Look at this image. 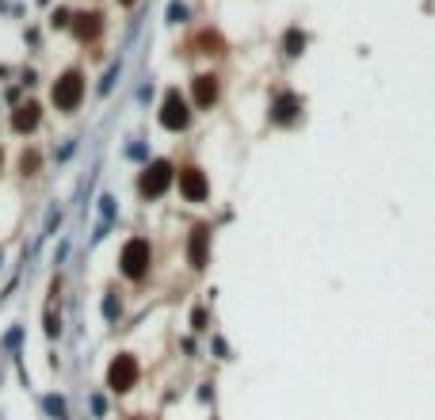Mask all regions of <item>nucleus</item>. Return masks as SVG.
<instances>
[{"label": "nucleus", "mask_w": 435, "mask_h": 420, "mask_svg": "<svg viewBox=\"0 0 435 420\" xmlns=\"http://www.w3.org/2000/svg\"><path fill=\"white\" fill-rule=\"evenodd\" d=\"M149 260H153L149 241H145V237H134V241H126V249H122L119 268H122V275H126V279H141V275L149 271Z\"/></svg>", "instance_id": "f257e3e1"}, {"label": "nucleus", "mask_w": 435, "mask_h": 420, "mask_svg": "<svg viewBox=\"0 0 435 420\" xmlns=\"http://www.w3.org/2000/svg\"><path fill=\"white\" fill-rule=\"evenodd\" d=\"M81 99H84V76L73 69L54 84V107H58V111H76Z\"/></svg>", "instance_id": "f03ea898"}, {"label": "nucleus", "mask_w": 435, "mask_h": 420, "mask_svg": "<svg viewBox=\"0 0 435 420\" xmlns=\"http://www.w3.org/2000/svg\"><path fill=\"white\" fill-rule=\"evenodd\" d=\"M134 382H138V359L134 356H115V363L107 367V386L115 394H126V390H134Z\"/></svg>", "instance_id": "7ed1b4c3"}, {"label": "nucleus", "mask_w": 435, "mask_h": 420, "mask_svg": "<svg viewBox=\"0 0 435 420\" xmlns=\"http://www.w3.org/2000/svg\"><path fill=\"white\" fill-rule=\"evenodd\" d=\"M187 123H191V111H187V99H184L180 92H176V88H172V92L164 96V107H161V126H164V130H184Z\"/></svg>", "instance_id": "20e7f679"}, {"label": "nucleus", "mask_w": 435, "mask_h": 420, "mask_svg": "<svg viewBox=\"0 0 435 420\" xmlns=\"http://www.w3.org/2000/svg\"><path fill=\"white\" fill-rule=\"evenodd\" d=\"M169 184H172V164L169 161H153L149 169H145V176H141V195L157 199V195H164Z\"/></svg>", "instance_id": "39448f33"}, {"label": "nucleus", "mask_w": 435, "mask_h": 420, "mask_svg": "<svg viewBox=\"0 0 435 420\" xmlns=\"http://www.w3.org/2000/svg\"><path fill=\"white\" fill-rule=\"evenodd\" d=\"M180 195L187 199V203H203V199L210 195L206 176L199 172V169H184V172H180Z\"/></svg>", "instance_id": "423d86ee"}, {"label": "nucleus", "mask_w": 435, "mask_h": 420, "mask_svg": "<svg viewBox=\"0 0 435 420\" xmlns=\"http://www.w3.org/2000/svg\"><path fill=\"white\" fill-rule=\"evenodd\" d=\"M195 104L203 107V111H210V107L218 104V76H210V73L195 76Z\"/></svg>", "instance_id": "0eeeda50"}, {"label": "nucleus", "mask_w": 435, "mask_h": 420, "mask_svg": "<svg viewBox=\"0 0 435 420\" xmlns=\"http://www.w3.org/2000/svg\"><path fill=\"white\" fill-rule=\"evenodd\" d=\"M206 241H210V229L206 226H199L195 234H191V268H206Z\"/></svg>", "instance_id": "6e6552de"}, {"label": "nucleus", "mask_w": 435, "mask_h": 420, "mask_svg": "<svg viewBox=\"0 0 435 420\" xmlns=\"http://www.w3.org/2000/svg\"><path fill=\"white\" fill-rule=\"evenodd\" d=\"M12 126L19 130V134H31V130L39 126V104H24L19 111L12 115Z\"/></svg>", "instance_id": "1a4fd4ad"}, {"label": "nucleus", "mask_w": 435, "mask_h": 420, "mask_svg": "<svg viewBox=\"0 0 435 420\" xmlns=\"http://www.w3.org/2000/svg\"><path fill=\"white\" fill-rule=\"evenodd\" d=\"M76 35L81 39H96L99 35V16H76Z\"/></svg>", "instance_id": "9d476101"}, {"label": "nucleus", "mask_w": 435, "mask_h": 420, "mask_svg": "<svg viewBox=\"0 0 435 420\" xmlns=\"http://www.w3.org/2000/svg\"><path fill=\"white\" fill-rule=\"evenodd\" d=\"M290 115H294V99H279V104H275V119H279V123H283V119H290Z\"/></svg>", "instance_id": "9b49d317"}, {"label": "nucleus", "mask_w": 435, "mask_h": 420, "mask_svg": "<svg viewBox=\"0 0 435 420\" xmlns=\"http://www.w3.org/2000/svg\"><path fill=\"white\" fill-rule=\"evenodd\" d=\"M19 169H24L27 176L39 172V153H24V161H19Z\"/></svg>", "instance_id": "f8f14e48"}, {"label": "nucleus", "mask_w": 435, "mask_h": 420, "mask_svg": "<svg viewBox=\"0 0 435 420\" xmlns=\"http://www.w3.org/2000/svg\"><path fill=\"white\" fill-rule=\"evenodd\" d=\"M298 46H302V35L290 31V35H286V54H298Z\"/></svg>", "instance_id": "ddd939ff"}, {"label": "nucleus", "mask_w": 435, "mask_h": 420, "mask_svg": "<svg viewBox=\"0 0 435 420\" xmlns=\"http://www.w3.org/2000/svg\"><path fill=\"white\" fill-rule=\"evenodd\" d=\"M46 405H50V413H58V416L65 413V405H61V397H50V401H46Z\"/></svg>", "instance_id": "4468645a"}, {"label": "nucleus", "mask_w": 435, "mask_h": 420, "mask_svg": "<svg viewBox=\"0 0 435 420\" xmlns=\"http://www.w3.org/2000/svg\"><path fill=\"white\" fill-rule=\"evenodd\" d=\"M119 4H134V0H119Z\"/></svg>", "instance_id": "2eb2a0df"}]
</instances>
